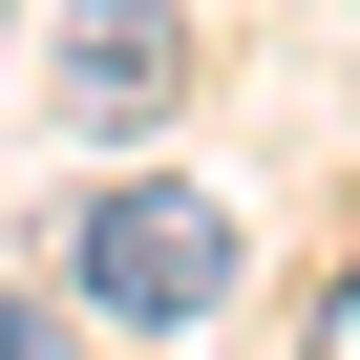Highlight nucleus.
<instances>
[{"mask_svg": "<svg viewBox=\"0 0 360 360\" xmlns=\"http://www.w3.org/2000/svg\"><path fill=\"white\" fill-rule=\"evenodd\" d=\"M233 191H191V169H127V191H85L64 212V297L106 318V339H191V318H233Z\"/></svg>", "mask_w": 360, "mask_h": 360, "instance_id": "1", "label": "nucleus"}, {"mask_svg": "<svg viewBox=\"0 0 360 360\" xmlns=\"http://www.w3.org/2000/svg\"><path fill=\"white\" fill-rule=\"evenodd\" d=\"M64 85H43V127H85V148H148L169 106H191V22L169 0H64V43H43Z\"/></svg>", "mask_w": 360, "mask_h": 360, "instance_id": "2", "label": "nucleus"}, {"mask_svg": "<svg viewBox=\"0 0 360 360\" xmlns=\"http://www.w3.org/2000/svg\"><path fill=\"white\" fill-rule=\"evenodd\" d=\"M0 360H85V297H0Z\"/></svg>", "mask_w": 360, "mask_h": 360, "instance_id": "3", "label": "nucleus"}, {"mask_svg": "<svg viewBox=\"0 0 360 360\" xmlns=\"http://www.w3.org/2000/svg\"><path fill=\"white\" fill-rule=\"evenodd\" d=\"M318 360H360V276H339V297H318Z\"/></svg>", "mask_w": 360, "mask_h": 360, "instance_id": "4", "label": "nucleus"}, {"mask_svg": "<svg viewBox=\"0 0 360 360\" xmlns=\"http://www.w3.org/2000/svg\"><path fill=\"white\" fill-rule=\"evenodd\" d=\"M0 22H22V0H0Z\"/></svg>", "mask_w": 360, "mask_h": 360, "instance_id": "5", "label": "nucleus"}]
</instances>
